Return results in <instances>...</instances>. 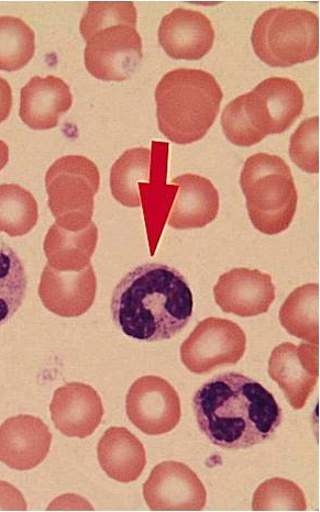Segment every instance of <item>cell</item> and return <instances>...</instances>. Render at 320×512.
Here are the masks:
<instances>
[{"label": "cell", "mask_w": 320, "mask_h": 512, "mask_svg": "<svg viewBox=\"0 0 320 512\" xmlns=\"http://www.w3.org/2000/svg\"><path fill=\"white\" fill-rule=\"evenodd\" d=\"M223 97L215 76L206 71L182 68L165 74L156 88L160 131L178 144L202 140L214 125Z\"/></svg>", "instance_id": "cell-4"}, {"label": "cell", "mask_w": 320, "mask_h": 512, "mask_svg": "<svg viewBox=\"0 0 320 512\" xmlns=\"http://www.w3.org/2000/svg\"><path fill=\"white\" fill-rule=\"evenodd\" d=\"M72 104L70 86L60 77L33 76L21 88L19 116L33 130H48L59 125Z\"/></svg>", "instance_id": "cell-19"}, {"label": "cell", "mask_w": 320, "mask_h": 512, "mask_svg": "<svg viewBox=\"0 0 320 512\" xmlns=\"http://www.w3.org/2000/svg\"><path fill=\"white\" fill-rule=\"evenodd\" d=\"M36 51V33L26 22L14 16H0V70L18 71Z\"/></svg>", "instance_id": "cell-26"}, {"label": "cell", "mask_w": 320, "mask_h": 512, "mask_svg": "<svg viewBox=\"0 0 320 512\" xmlns=\"http://www.w3.org/2000/svg\"><path fill=\"white\" fill-rule=\"evenodd\" d=\"M158 38L171 58L201 60L213 48L215 30L201 11L178 7L162 18Z\"/></svg>", "instance_id": "cell-15"}, {"label": "cell", "mask_w": 320, "mask_h": 512, "mask_svg": "<svg viewBox=\"0 0 320 512\" xmlns=\"http://www.w3.org/2000/svg\"><path fill=\"white\" fill-rule=\"evenodd\" d=\"M282 327L291 336L319 344V286L306 284L285 300L280 310Z\"/></svg>", "instance_id": "cell-23"}, {"label": "cell", "mask_w": 320, "mask_h": 512, "mask_svg": "<svg viewBox=\"0 0 320 512\" xmlns=\"http://www.w3.org/2000/svg\"><path fill=\"white\" fill-rule=\"evenodd\" d=\"M143 497L152 511H201L207 500L204 484L195 472L174 461L154 467L143 485Z\"/></svg>", "instance_id": "cell-11"}, {"label": "cell", "mask_w": 320, "mask_h": 512, "mask_svg": "<svg viewBox=\"0 0 320 512\" xmlns=\"http://www.w3.org/2000/svg\"><path fill=\"white\" fill-rule=\"evenodd\" d=\"M269 375L279 384L294 409L304 408L318 381V345L308 342L280 344L270 356Z\"/></svg>", "instance_id": "cell-12"}, {"label": "cell", "mask_w": 320, "mask_h": 512, "mask_svg": "<svg viewBox=\"0 0 320 512\" xmlns=\"http://www.w3.org/2000/svg\"><path fill=\"white\" fill-rule=\"evenodd\" d=\"M255 511H305L306 498L302 489L284 478H272L257 489L252 500Z\"/></svg>", "instance_id": "cell-28"}, {"label": "cell", "mask_w": 320, "mask_h": 512, "mask_svg": "<svg viewBox=\"0 0 320 512\" xmlns=\"http://www.w3.org/2000/svg\"><path fill=\"white\" fill-rule=\"evenodd\" d=\"M251 42L258 58L273 68L314 60L319 54V17L302 8H270L255 22Z\"/></svg>", "instance_id": "cell-7"}, {"label": "cell", "mask_w": 320, "mask_h": 512, "mask_svg": "<svg viewBox=\"0 0 320 512\" xmlns=\"http://www.w3.org/2000/svg\"><path fill=\"white\" fill-rule=\"evenodd\" d=\"M292 161L306 173H319V117L306 118L290 141Z\"/></svg>", "instance_id": "cell-29"}, {"label": "cell", "mask_w": 320, "mask_h": 512, "mask_svg": "<svg viewBox=\"0 0 320 512\" xmlns=\"http://www.w3.org/2000/svg\"><path fill=\"white\" fill-rule=\"evenodd\" d=\"M24 264L8 244L0 240V327L13 318L27 291Z\"/></svg>", "instance_id": "cell-27"}, {"label": "cell", "mask_w": 320, "mask_h": 512, "mask_svg": "<svg viewBox=\"0 0 320 512\" xmlns=\"http://www.w3.org/2000/svg\"><path fill=\"white\" fill-rule=\"evenodd\" d=\"M137 21L132 2L87 5L80 30L86 41L85 66L96 79L123 82L137 70L143 57Z\"/></svg>", "instance_id": "cell-3"}, {"label": "cell", "mask_w": 320, "mask_h": 512, "mask_svg": "<svg viewBox=\"0 0 320 512\" xmlns=\"http://www.w3.org/2000/svg\"><path fill=\"white\" fill-rule=\"evenodd\" d=\"M167 142L153 141L149 181L141 183L139 192L151 255L156 252L165 224H167L178 185H168L169 152Z\"/></svg>", "instance_id": "cell-17"}, {"label": "cell", "mask_w": 320, "mask_h": 512, "mask_svg": "<svg viewBox=\"0 0 320 512\" xmlns=\"http://www.w3.org/2000/svg\"><path fill=\"white\" fill-rule=\"evenodd\" d=\"M129 420L148 436L169 433L180 424L181 400L178 392L159 376L140 377L126 398Z\"/></svg>", "instance_id": "cell-10"}, {"label": "cell", "mask_w": 320, "mask_h": 512, "mask_svg": "<svg viewBox=\"0 0 320 512\" xmlns=\"http://www.w3.org/2000/svg\"><path fill=\"white\" fill-rule=\"evenodd\" d=\"M101 185L97 165L82 155H65L47 172L49 208L64 229L79 231L92 224L94 198Z\"/></svg>", "instance_id": "cell-8"}, {"label": "cell", "mask_w": 320, "mask_h": 512, "mask_svg": "<svg viewBox=\"0 0 320 512\" xmlns=\"http://www.w3.org/2000/svg\"><path fill=\"white\" fill-rule=\"evenodd\" d=\"M198 428L216 447L245 450L270 440L283 411L260 383L239 373L220 374L193 398Z\"/></svg>", "instance_id": "cell-1"}, {"label": "cell", "mask_w": 320, "mask_h": 512, "mask_svg": "<svg viewBox=\"0 0 320 512\" xmlns=\"http://www.w3.org/2000/svg\"><path fill=\"white\" fill-rule=\"evenodd\" d=\"M98 242L94 222L85 229L73 231L54 224L44 239L48 264L61 272H80L91 265Z\"/></svg>", "instance_id": "cell-22"}, {"label": "cell", "mask_w": 320, "mask_h": 512, "mask_svg": "<svg viewBox=\"0 0 320 512\" xmlns=\"http://www.w3.org/2000/svg\"><path fill=\"white\" fill-rule=\"evenodd\" d=\"M50 411L55 428L70 438L92 436L104 417L101 396L92 386L83 383H70L58 388Z\"/></svg>", "instance_id": "cell-18"}, {"label": "cell", "mask_w": 320, "mask_h": 512, "mask_svg": "<svg viewBox=\"0 0 320 512\" xmlns=\"http://www.w3.org/2000/svg\"><path fill=\"white\" fill-rule=\"evenodd\" d=\"M178 185L168 218L170 227L178 230L204 228L213 222L219 211V194L215 185L206 177L184 174L173 178Z\"/></svg>", "instance_id": "cell-20"}, {"label": "cell", "mask_w": 320, "mask_h": 512, "mask_svg": "<svg viewBox=\"0 0 320 512\" xmlns=\"http://www.w3.org/2000/svg\"><path fill=\"white\" fill-rule=\"evenodd\" d=\"M52 433L44 422L33 416L7 419L0 427V462L10 469L29 471L46 460Z\"/></svg>", "instance_id": "cell-16"}, {"label": "cell", "mask_w": 320, "mask_h": 512, "mask_svg": "<svg viewBox=\"0 0 320 512\" xmlns=\"http://www.w3.org/2000/svg\"><path fill=\"white\" fill-rule=\"evenodd\" d=\"M9 160V148L3 140H0V171L7 165Z\"/></svg>", "instance_id": "cell-32"}, {"label": "cell", "mask_w": 320, "mask_h": 512, "mask_svg": "<svg viewBox=\"0 0 320 512\" xmlns=\"http://www.w3.org/2000/svg\"><path fill=\"white\" fill-rule=\"evenodd\" d=\"M13 107V89L10 84L0 76V124L5 121Z\"/></svg>", "instance_id": "cell-31"}, {"label": "cell", "mask_w": 320, "mask_h": 512, "mask_svg": "<svg viewBox=\"0 0 320 512\" xmlns=\"http://www.w3.org/2000/svg\"><path fill=\"white\" fill-rule=\"evenodd\" d=\"M240 186L257 230L274 236L291 226L299 194L290 166L282 158L268 153L251 155L242 168Z\"/></svg>", "instance_id": "cell-6"}, {"label": "cell", "mask_w": 320, "mask_h": 512, "mask_svg": "<svg viewBox=\"0 0 320 512\" xmlns=\"http://www.w3.org/2000/svg\"><path fill=\"white\" fill-rule=\"evenodd\" d=\"M103 471L119 483L138 480L145 471L147 455L141 441L123 427L109 428L97 445Z\"/></svg>", "instance_id": "cell-21"}, {"label": "cell", "mask_w": 320, "mask_h": 512, "mask_svg": "<svg viewBox=\"0 0 320 512\" xmlns=\"http://www.w3.org/2000/svg\"><path fill=\"white\" fill-rule=\"evenodd\" d=\"M151 150L135 148L126 151L110 172V189L118 203L129 208L141 206L140 184L149 181Z\"/></svg>", "instance_id": "cell-24"}, {"label": "cell", "mask_w": 320, "mask_h": 512, "mask_svg": "<svg viewBox=\"0 0 320 512\" xmlns=\"http://www.w3.org/2000/svg\"><path fill=\"white\" fill-rule=\"evenodd\" d=\"M217 305L242 318L268 313L275 299L272 277L259 270L234 269L220 276L214 287Z\"/></svg>", "instance_id": "cell-14"}, {"label": "cell", "mask_w": 320, "mask_h": 512, "mask_svg": "<svg viewBox=\"0 0 320 512\" xmlns=\"http://www.w3.org/2000/svg\"><path fill=\"white\" fill-rule=\"evenodd\" d=\"M246 348V333L235 322L207 318L183 342L181 360L187 370L202 375L219 366L237 364Z\"/></svg>", "instance_id": "cell-9"}, {"label": "cell", "mask_w": 320, "mask_h": 512, "mask_svg": "<svg viewBox=\"0 0 320 512\" xmlns=\"http://www.w3.org/2000/svg\"><path fill=\"white\" fill-rule=\"evenodd\" d=\"M110 309L125 336L158 342L178 336L190 324L194 298L181 272L169 265L148 263L118 283Z\"/></svg>", "instance_id": "cell-2"}, {"label": "cell", "mask_w": 320, "mask_h": 512, "mask_svg": "<svg viewBox=\"0 0 320 512\" xmlns=\"http://www.w3.org/2000/svg\"><path fill=\"white\" fill-rule=\"evenodd\" d=\"M39 218L37 200L17 184L0 185V232L10 237L27 235Z\"/></svg>", "instance_id": "cell-25"}, {"label": "cell", "mask_w": 320, "mask_h": 512, "mask_svg": "<svg viewBox=\"0 0 320 512\" xmlns=\"http://www.w3.org/2000/svg\"><path fill=\"white\" fill-rule=\"evenodd\" d=\"M96 292L97 278L92 265L80 272H61L50 264L44 267L39 297L54 315L76 318L86 314L95 302Z\"/></svg>", "instance_id": "cell-13"}, {"label": "cell", "mask_w": 320, "mask_h": 512, "mask_svg": "<svg viewBox=\"0 0 320 512\" xmlns=\"http://www.w3.org/2000/svg\"><path fill=\"white\" fill-rule=\"evenodd\" d=\"M303 108L304 93L296 82L288 77H269L225 107L222 126L231 143L251 147L269 135L288 130Z\"/></svg>", "instance_id": "cell-5"}, {"label": "cell", "mask_w": 320, "mask_h": 512, "mask_svg": "<svg viewBox=\"0 0 320 512\" xmlns=\"http://www.w3.org/2000/svg\"><path fill=\"white\" fill-rule=\"evenodd\" d=\"M0 510H27L24 496L16 487L6 482H0Z\"/></svg>", "instance_id": "cell-30"}]
</instances>
